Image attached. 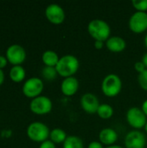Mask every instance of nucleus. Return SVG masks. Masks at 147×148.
Here are the masks:
<instances>
[{
  "label": "nucleus",
  "instance_id": "nucleus-8",
  "mask_svg": "<svg viewBox=\"0 0 147 148\" xmlns=\"http://www.w3.org/2000/svg\"><path fill=\"white\" fill-rule=\"evenodd\" d=\"M128 26L134 33L145 32L147 29V12H134L128 21Z\"/></svg>",
  "mask_w": 147,
  "mask_h": 148
},
{
  "label": "nucleus",
  "instance_id": "nucleus-23",
  "mask_svg": "<svg viewBox=\"0 0 147 148\" xmlns=\"http://www.w3.org/2000/svg\"><path fill=\"white\" fill-rule=\"evenodd\" d=\"M138 82H139L140 88L147 91V69H146L143 73L139 74Z\"/></svg>",
  "mask_w": 147,
  "mask_h": 148
},
{
  "label": "nucleus",
  "instance_id": "nucleus-22",
  "mask_svg": "<svg viewBox=\"0 0 147 148\" xmlns=\"http://www.w3.org/2000/svg\"><path fill=\"white\" fill-rule=\"evenodd\" d=\"M132 4L137 11H147V0H133Z\"/></svg>",
  "mask_w": 147,
  "mask_h": 148
},
{
  "label": "nucleus",
  "instance_id": "nucleus-27",
  "mask_svg": "<svg viewBox=\"0 0 147 148\" xmlns=\"http://www.w3.org/2000/svg\"><path fill=\"white\" fill-rule=\"evenodd\" d=\"M7 58L4 57L3 56H0V69H3L4 68L6 65H7Z\"/></svg>",
  "mask_w": 147,
  "mask_h": 148
},
{
  "label": "nucleus",
  "instance_id": "nucleus-13",
  "mask_svg": "<svg viewBox=\"0 0 147 148\" xmlns=\"http://www.w3.org/2000/svg\"><path fill=\"white\" fill-rule=\"evenodd\" d=\"M79 89V81L75 76L63 78L61 83V91L66 96H73Z\"/></svg>",
  "mask_w": 147,
  "mask_h": 148
},
{
  "label": "nucleus",
  "instance_id": "nucleus-33",
  "mask_svg": "<svg viewBox=\"0 0 147 148\" xmlns=\"http://www.w3.org/2000/svg\"><path fill=\"white\" fill-rule=\"evenodd\" d=\"M145 44H146V46L147 48V34L146 36V37H145Z\"/></svg>",
  "mask_w": 147,
  "mask_h": 148
},
{
  "label": "nucleus",
  "instance_id": "nucleus-15",
  "mask_svg": "<svg viewBox=\"0 0 147 148\" xmlns=\"http://www.w3.org/2000/svg\"><path fill=\"white\" fill-rule=\"evenodd\" d=\"M99 140L102 145H106L107 147L113 146L118 140V134L114 129L106 127L100 132Z\"/></svg>",
  "mask_w": 147,
  "mask_h": 148
},
{
  "label": "nucleus",
  "instance_id": "nucleus-17",
  "mask_svg": "<svg viewBox=\"0 0 147 148\" xmlns=\"http://www.w3.org/2000/svg\"><path fill=\"white\" fill-rule=\"evenodd\" d=\"M25 69L21 65H16L10 70V77L15 82H20L25 78Z\"/></svg>",
  "mask_w": 147,
  "mask_h": 148
},
{
  "label": "nucleus",
  "instance_id": "nucleus-9",
  "mask_svg": "<svg viewBox=\"0 0 147 148\" xmlns=\"http://www.w3.org/2000/svg\"><path fill=\"white\" fill-rule=\"evenodd\" d=\"M124 143L126 148H145L146 138L139 130H132L126 134Z\"/></svg>",
  "mask_w": 147,
  "mask_h": 148
},
{
  "label": "nucleus",
  "instance_id": "nucleus-28",
  "mask_svg": "<svg viewBox=\"0 0 147 148\" xmlns=\"http://www.w3.org/2000/svg\"><path fill=\"white\" fill-rule=\"evenodd\" d=\"M104 45H105L104 42H101V41H95L94 42V48L96 49H103Z\"/></svg>",
  "mask_w": 147,
  "mask_h": 148
},
{
  "label": "nucleus",
  "instance_id": "nucleus-18",
  "mask_svg": "<svg viewBox=\"0 0 147 148\" xmlns=\"http://www.w3.org/2000/svg\"><path fill=\"white\" fill-rule=\"evenodd\" d=\"M67 137H68V135H67L66 132L61 128H54L53 130L50 131V134H49L50 140L52 142H54L55 144L63 143L66 140Z\"/></svg>",
  "mask_w": 147,
  "mask_h": 148
},
{
  "label": "nucleus",
  "instance_id": "nucleus-29",
  "mask_svg": "<svg viewBox=\"0 0 147 148\" xmlns=\"http://www.w3.org/2000/svg\"><path fill=\"white\" fill-rule=\"evenodd\" d=\"M141 109H142V111L145 113V114L146 115V117H147V100H146V101L142 103Z\"/></svg>",
  "mask_w": 147,
  "mask_h": 148
},
{
  "label": "nucleus",
  "instance_id": "nucleus-1",
  "mask_svg": "<svg viewBox=\"0 0 147 148\" xmlns=\"http://www.w3.org/2000/svg\"><path fill=\"white\" fill-rule=\"evenodd\" d=\"M79 67L80 62L76 56L74 55H65L60 57V60L55 66V69L60 76L67 78L73 76L78 71Z\"/></svg>",
  "mask_w": 147,
  "mask_h": 148
},
{
  "label": "nucleus",
  "instance_id": "nucleus-20",
  "mask_svg": "<svg viewBox=\"0 0 147 148\" xmlns=\"http://www.w3.org/2000/svg\"><path fill=\"white\" fill-rule=\"evenodd\" d=\"M97 114L102 120H108L113 115V108L107 103H102L98 108Z\"/></svg>",
  "mask_w": 147,
  "mask_h": 148
},
{
  "label": "nucleus",
  "instance_id": "nucleus-30",
  "mask_svg": "<svg viewBox=\"0 0 147 148\" xmlns=\"http://www.w3.org/2000/svg\"><path fill=\"white\" fill-rule=\"evenodd\" d=\"M3 81H4V73H3V69H0V85L3 84Z\"/></svg>",
  "mask_w": 147,
  "mask_h": 148
},
{
  "label": "nucleus",
  "instance_id": "nucleus-24",
  "mask_svg": "<svg viewBox=\"0 0 147 148\" xmlns=\"http://www.w3.org/2000/svg\"><path fill=\"white\" fill-rule=\"evenodd\" d=\"M134 69H135V70H136L139 74L143 73L146 69H147L146 67L145 66V64H144L142 62H137L134 64Z\"/></svg>",
  "mask_w": 147,
  "mask_h": 148
},
{
  "label": "nucleus",
  "instance_id": "nucleus-19",
  "mask_svg": "<svg viewBox=\"0 0 147 148\" xmlns=\"http://www.w3.org/2000/svg\"><path fill=\"white\" fill-rule=\"evenodd\" d=\"M63 148H84V143L80 137L70 135L63 142Z\"/></svg>",
  "mask_w": 147,
  "mask_h": 148
},
{
  "label": "nucleus",
  "instance_id": "nucleus-4",
  "mask_svg": "<svg viewBox=\"0 0 147 148\" xmlns=\"http://www.w3.org/2000/svg\"><path fill=\"white\" fill-rule=\"evenodd\" d=\"M50 131L47 125L40 121H35L30 123L27 127V135L28 137L36 142H44L48 140L49 137Z\"/></svg>",
  "mask_w": 147,
  "mask_h": 148
},
{
  "label": "nucleus",
  "instance_id": "nucleus-21",
  "mask_svg": "<svg viewBox=\"0 0 147 148\" xmlns=\"http://www.w3.org/2000/svg\"><path fill=\"white\" fill-rule=\"evenodd\" d=\"M42 76L48 80V81H52L56 78L57 76V71L55 69V67H48L45 66L42 70Z\"/></svg>",
  "mask_w": 147,
  "mask_h": 148
},
{
  "label": "nucleus",
  "instance_id": "nucleus-2",
  "mask_svg": "<svg viewBox=\"0 0 147 148\" xmlns=\"http://www.w3.org/2000/svg\"><path fill=\"white\" fill-rule=\"evenodd\" d=\"M88 31L95 41L106 42L111 35L109 24L102 19H93L88 24Z\"/></svg>",
  "mask_w": 147,
  "mask_h": 148
},
{
  "label": "nucleus",
  "instance_id": "nucleus-16",
  "mask_svg": "<svg viewBox=\"0 0 147 148\" xmlns=\"http://www.w3.org/2000/svg\"><path fill=\"white\" fill-rule=\"evenodd\" d=\"M42 62L45 64V66L48 67H55L58 63L60 57L56 52L54 50H46L43 52L42 56Z\"/></svg>",
  "mask_w": 147,
  "mask_h": 148
},
{
  "label": "nucleus",
  "instance_id": "nucleus-26",
  "mask_svg": "<svg viewBox=\"0 0 147 148\" xmlns=\"http://www.w3.org/2000/svg\"><path fill=\"white\" fill-rule=\"evenodd\" d=\"M88 148H105L100 141H92L88 144Z\"/></svg>",
  "mask_w": 147,
  "mask_h": 148
},
{
  "label": "nucleus",
  "instance_id": "nucleus-11",
  "mask_svg": "<svg viewBox=\"0 0 147 148\" xmlns=\"http://www.w3.org/2000/svg\"><path fill=\"white\" fill-rule=\"evenodd\" d=\"M45 16L47 19L54 24H61L65 20V11L57 3H50L46 7Z\"/></svg>",
  "mask_w": 147,
  "mask_h": 148
},
{
  "label": "nucleus",
  "instance_id": "nucleus-10",
  "mask_svg": "<svg viewBox=\"0 0 147 148\" xmlns=\"http://www.w3.org/2000/svg\"><path fill=\"white\" fill-rule=\"evenodd\" d=\"M6 58L14 66L21 65L26 59V51L21 45L12 44L6 50Z\"/></svg>",
  "mask_w": 147,
  "mask_h": 148
},
{
  "label": "nucleus",
  "instance_id": "nucleus-25",
  "mask_svg": "<svg viewBox=\"0 0 147 148\" xmlns=\"http://www.w3.org/2000/svg\"><path fill=\"white\" fill-rule=\"evenodd\" d=\"M39 148H56V147L54 142H52L50 140H45L44 142L41 143Z\"/></svg>",
  "mask_w": 147,
  "mask_h": 148
},
{
  "label": "nucleus",
  "instance_id": "nucleus-12",
  "mask_svg": "<svg viewBox=\"0 0 147 148\" xmlns=\"http://www.w3.org/2000/svg\"><path fill=\"white\" fill-rule=\"evenodd\" d=\"M81 108L88 114H97L98 108L100 107V101L98 97L92 93L84 94L80 100Z\"/></svg>",
  "mask_w": 147,
  "mask_h": 148
},
{
  "label": "nucleus",
  "instance_id": "nucleus-6",
  "mask_svg": "<svg viewBox=\"0 0 147 148\" xmlns=\"http://www.w3.org/2000/svg\"><path fill=\"white\" fill-rule=\"evenodd\" d=\"M52 108H53V103L49 97L44 96V95H39L32 99L29 104L30 110L34 114H39V115L47 114L50 113L52 110Z\"/></svg>",
  "mask_w": 147,
  "mask_h": 148
},
{
  "label": "nucleus",
  "instance_id": "nucleus-14",
  "mask_svg": "<svg viewBox=\"0 0 147 148\" xmlns=\"http://www.w3.org/2000/svg\"><path fill=\"white\" fill-rule=\"evenodd\" d=\"M107 49L114 53L122 52L126 47V42L124 38L118 36H112L105 42Z\"/></svg>",
  "mask_w": 147,
  "mask_h": 148
},
{
  "label": "nucleus",
  "instance_id": "nucleus-3",
  "mask_svg": "<svg viewBox=\"0 0 147 148\" xmlns=\"http://www.w3.org/2000/svg\"><path fill=\"white\" fill-rule=\"evenodd\" d=\"M122 88V81L116 74L106 75L101 82V91L107 97H115Z\"/></svg>",
  "mask_w": 147,
  "mask_h": 148
},
{
  "label": "nucleus",
  "instance_id": "nucleus-32",
  "mask_svg": "<svg viewBox=\"0 0 147 148\" xmlns=\"http://www.w3.org/2000/svg\"><path fill=\"white\" fill-rule=\"evenodd\" d=\"M105 148H124L121 146H119V145H113V146H109V147H106Z\"/></svg>",
  "mask_w": 147,
  "mask_h": 148
},
{
  "label": "nucleus",
  "instance_id": "nucleus-34",
  "mask_svg": "<svg viewBox=\"0 0 147 148\" xmlns=\"http://www.w3.org/2000/svg\"><path fill=\"white\" fill-rule=\"evenodd\" d=\"M144 128H145V131L146 132V134H147V122H146V126H145V127H144Z\"/></svg>",
  "mask_w": 147,
  "mask_h": 148
},
{
  "label": "nucleus",
  "instance_id": "nucleus-5",
  "mask_svg": "<svg viewBox=\"0 0 147 148\" xmlns=\"http://www.w3.org/2000/svg\"><path fill=\"white\" fill-rule=\"evenodd\" d=\"M127 123L135 130L145 127L147 122V117L141 108L138 107L130 108L126 114Z\"/></svg>",
  "mask_w": 147,
  "mask_h": 148
},
{
  "label": "nucleus",
  "instance_id": "nucleus-31",
  "mask_svg": "<svg viewBox=\"0 0 147 148\" xmlns=\"http://www.w3.org/2000/svg\"><path fill=\"white\" fill-rule=\"evenodd\" d=\"M141 62L145 64V66L146 67V69H147V52L144 54V56H143V57H142V61H141Z\"/></svg>",
  "mask_w": 147,
  "mask_h": 148
},
{
  "label": "nucleus",
  "instance_id": "nucleus-7",
  "mask_svg": "<svg viewBox=\"0 0 147 148\" xmlns=\"http://www.w3.org/2000/svg\"><path fill=\"white\" fill-rule=\"evenodd\" d=\"M44 88L43 82L38 77H31L28 79L23 85V93L29 98H36L41 95Z\"/></svg>",
  "mask_w": 147,
  "mask_h": 148
}]
</instances>
